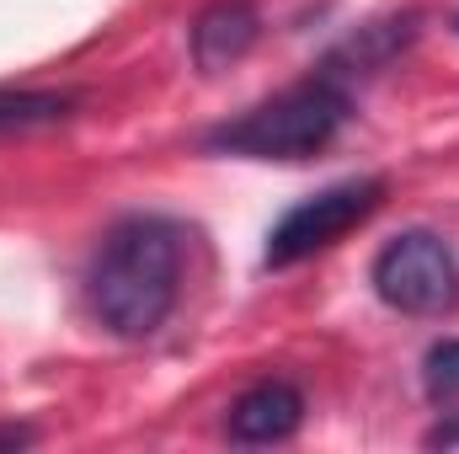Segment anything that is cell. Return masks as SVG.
Segmentation results:
<instances>
[{"instance_id": "6da1fadb", "label": "cell", "mask_w": 459, "mask_h": 454, "mask_svg": "<svg viewBox=\"0 0 459 454\" xmlns=\"http://www.w3.org/2000/svg\"><path fill=\"white\" fill-rule=\"evenodd\" d=\"M182 294V235L166 220L117 225L91 267V310L117 337H150L166 327Z\"/></svg>"}, {"instance_id": "7a4b0ae2", "label": "cell", "mask_w": 459, "mask_h": 454, "mask_svg": "<svg viewBox=\"0 0 459 454\" xmlns=\"http://www.w3.org/2000/svg\"><path fill=\"white\" fill-rule=\"evenodd\" d=\"M347 113H352V102H347L342 81L326 70L316 81H299V86L256 102L251 113H240L225 128H214L209 150L251 155V161H305L342 134Z\"/></svg>"}, {"instance_id": "3957f363", "label": "cell", "mask_w": 459, "mask_h": 454, "mask_svg": "<svg viewBox=\"0 0 459 454\" xmlns=\"http://www.w3.org/2000/svg\"><path fill=\"white\" fill-rule=\"evenodd\" d=\"M374 294L401 316H444L459 305V262L433 230H406L374 257Z\"/></svg>"}, {"instance_id": "277c9868", "label": "cell", "mask_w": 459, "mask_h": 454, "mask_svg": "<svg viewBox=\"0 0 459 454\" xmlns=\"http://www.w3.org/2000/svg\"><path fill=\"white\" fill-rule=\"evenodd\" d=\"M379 198H385V182L363 177V182H337V188H326V193L294 204V209L273 225V235H267V267H294V262L326 251V246L342 240L352 225H363V220L379 209Z\"/></svg>"}, {"instance_id": "5b68a950", "label": "cell", "mask_w": 459, "mask_h": 454, "mask_svg": "<svg viewBox=\"0 0 459 454\" xmlns=\"http://www.w3.org/2000/svg\"><path fill=\"white\" fill-rule=\"evenodd\" d=\"M299 423H305V396L289 380H262L246 396H235L225 433L235 444H283Z\"/></svg>"}, {"instance_id": "8992f818", "label": "cell", "mask_w": 459, "mask_h": 454, "mask_svg": "<svg viewBox=\"0 0 459 454\" xmlns=\"http://www.w3.org/2000/svg\"><path fill=\"white\" fill-rule=\"evenodd\" d=\"M262 38V16L251 0H214L198 22H193V65L204 75L230 70L235 59L251 54V43Z\"/></svg>"}, {"instance_id": "52a82bcc", "label": "cell", "mask_w": 459, "mask_h": 454, "mask_svg": "<svg viewBox=\"0 0 459 454\" xmlns=\"http://www.w3.org/2000/svg\"><path fill=\"white\" fill-rule=\"evenodd\" d=\"M70 108H75L70 92H0V134H27V128L65 123Z\"/></svg>"}, {"instance_id": "ba28073f", "label": "cell", "mask_w": 459, "mask_h": 454, "mask_svg": "<svg viewBox=\"0 0 459 454\" xmlns=\"http://www.w3.org/2000/svg\"><path fill=\"white\" fill-rule=\"evenodd\" d=\"M422 385L433 406H455L459 401V337H444L428 347L422 358Z\"/></svg>"}, {"instance_id": "9c48e42d", "label": "cell", "mask_w": 459, "mask_h": 454, "mask_svg": "<svg viewBox=\"0 0 459 454\" xmlns=\"http://www.w3.org/2000/svg\"><path fill=\"white\" fill-rule=\"evenodd\" d=\"M27 439H32L27 428H0V444H27Z\"/></svg>"}, {"instance_id": "30bf717a", "label": "cell", "mask_w": 459, "mask_h": 454, "mask_svg": "<svg viewBox=\"0 0 459 454\" xmlns=\"http://www.w3.org/2000/svg\"><path fill=\"white\" fill-rule=\"evenodd\" d=\"M455 27H459V16H455Z\"/></svg>"}]
</instances>
